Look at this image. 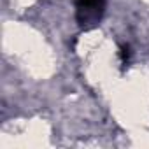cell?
I'll list each match as a JSON object with an SVG mask.
<instances>
[{"label":"cell","mask_w":149,"mask_h":149,"mask_svg":"<svg viewBox=\"0 0 149 149\" xmlns=\"http://www.w3.org/2000/svg\"><path fill=\"white\" fill-rule=\"evenodd\" d=\"M77 7V21L81 26L91 28L95 26L105 9V0H76Z\"/></svg>","instance_id":"1"}]
</instances>
